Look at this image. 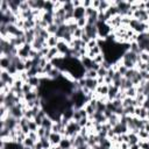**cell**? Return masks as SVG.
<instances>
[{
  "mask_svg": "<svg viewBox=\"0 0 149 149\" xmlns=\"http://www.w3.org/2000/svg\"><path fill=\"white\" fill-rule=\"evenodd\" d=\"M84 31H85V34H86L91 40H98V38H99L97 24H86L85 28H84Z\"/></svg>",
  "mask_w": 149,
  "mask_h": 149,
  "instance_id": "6da1fadb",
  "label": "cell"
},
{
  "mask_svg": "<svg viewBox=\"0 0 149 149\" xmlns=\"http://www.w3.org/2000/svg\"><path fill=\"white\" fill-rule=\"evenodd\" d=\"M134 116H137L139 119H141V120H144V119H147V116H148V109L147 108H144L143 106H137V107H135V115Z\"/></svg>",
  "mask_w": 149,
  "mask_h": 149,
  "instance_id": "7a4b0ae2",
  "label": "cell"
},
{
  "mask_svg": "<svg viewBox=\"0 0 149 149\" xmlns=\"http://www.w3.org/2000/svg\"><path fill=\"white\" fill-rule=\"evenodd\" d=\"M49 141H50V143H51V146H58L59 144V142L62 141V139H63V135L62 134H59V133H52L51 132V134L49 135Z\"/></svg>",
  "mask_w": 149,
  "mask_h": 149,
  "instance_id": "3957f363",
  "label": "cell"
},
{
  "mask_svg": "<svg viewBox=\"0 0 149 149\" xmlns=\"http://www.w3.org/2000/svg\"><path fill=\"white\" fill-rule=\"evenodd\" d=\"M12 64V58L7 56H0V70H7Z\"/></svg>",
  "mask_w": 149,
  "mask_h": 149,
  "instance_id": "277c9868",
  "label": "cell"
},
{
  "mask_svg": "<svg viewBox=\"0 0 149 149\" xmlns=\"http://www.w3.org/2000/svg\"><path fill=\"white\" fill-rule=\"evenodd\" d=\"M95 94H97V99L99 97H104V95H107L108 94V85L106 84H102V85H99L95 90Z\"/></svg>",
  "mask_w": 149,
  "mask_h": 149,
  "instance_id": "5b68a950",
  "label": "cell"
},
{
  "mask_svg": "<svg viewBox=\"0 0 149 149\" xmlns=\"http://www.w3.org/2000/svg\"><path fill=\"white\" fill-rule=\"evenodd\" d=\"M119 91H120L119 87H116V86H114V85H109V86H108V94H107L108 100H109V101L114 100V99L116 98V94H118Z\"/></svg>",
  "mask_w": 149,
  "mask_h": 149,
  "instance_id": "8992f818",
  "label": "cell"
},
{
  "mask_svg": "<svg viewBox=\"0 0 149 149\" xmlns=\"http://www.w3.org/2000/svg\"><path fill=\"white\" fill-rule=\"evenodd\" d=\"M81 17H86L85 16V8L83 6H79V7H76L74 10H73V19L74 20H79Z\"/></svg>",
  "mask_w": 149,
  "mask_h": 149,
  "instance_id": "52a82bcc",
  "label": "cell"
},
{
  "mask_svg": "<svg viewBox=\"0 0 149 149\" xmlns=\"http://www.w3.org/2000/svg\"><path fill=\"white\" fill-rule=\"evenodd\" d=\"M80 63H81L83 68H84L85 71H86V70H90V69L92 68V65H93V59H91V58L87 57V56H84V57L80 58Z\"/></svg>",
  "mask_w": 149,
  "mask_h": 149,
  "instance_id": "ba28073f",
  "label": "cell"
},
{
  "mask_svg": "<svg viewBox=\"0 0 149 149\" xmlns=\"http://www.w3.org/2000/svg\"><path fill=\"white\" fill-rule=\"evenodd\" d=\"M61 56L59 52H58V49L57 47H54V48H49V51H48V55H47V59L49 62H51L52 59H55L56 57Z\"/></svg>",
  "mask_w": 149,
  "mask_h": 149,
  "instance_id": "9c48e42d",
  "label": "cell"
},
{
  "mask_svg": "<svg viewBox=\"0 0 149 149\" xmlns=\"http://www.w3.org/2000/svg\"><path fill=\"white\" fill-rule=\"evenodd\" d=\"M58 146H59L61 149H72V142H71L70 137L63 136V139H62V141L59 142Z\"/></svg>",
  "mask_w": 149,
  "mask_h": 149,
  "instance_id": "30bf717a",
  "label": "cell"
},
{
  "mask_svg": "<svg viewBox=\"0 0 149 149\" xmlns=\"http://www.w3.org/2000/svg\"><path fill=\"white\" fill-rule=\"evenodd\" d=\"M85 79H86V78H85ZM85 86H86L90 91L95 92V90H97V87L99 86V84H98V80H97V79H86Z\"/></svg>",
  "mask_w": 149,
  "mask_h": 149,
  "instance_id": "8fae6325",
  "label": "cell"
},
{
  "mask_svg": "<svg viewBox=\"0 0 149 149\" xmlns=\"http://www.w3.org/2000/svg\"><path fill=\"white\" fill-rule=\"evenodd\" d=\"M112 3H113V1L101 0V1H100V6H99V8H98V12H99V13H105V12L112 6Z\"/></svg>",
  "mask_w": 149,
  "mask_h": 149,
  "instance_id": "7c38bea8",
  "label": "cell"
},
{
  "mask_svg": "<svg viewBox=\"0 0 149 149\" xmlns=\"http://www.w3.org/2000/svg\"><path fill=\"white\" fill-rule=\"evenodd\" d=\"M58 42H59V38L56 35H50L49 38L47 40V45L49 48H54V47H57Z\"/></svg>",
  "mask_w": 149,
  "mask_h": 149,
  "instance_id": "4fadbf2b",
  "label": "cell"
},
{
  "mask_svg": "<svg viewBox=\"0 0 149 149\" xmlns=\"http://www.w3.org/2000/svg\"><path fill=\"white\" fill-rule=\"evenodd\" d=\"M35 144H36V142H35L34 140H31L29 136H27V137L24 139L23 143H22L23 148H27V149H33V148L35 147Z\"/></svg>",
  "mask_w": 149,
  "mask_h": 149,
  "instance_id": "5bb4252c",
  "label": "cell"
},
{
  "mask_svg": "<svg viewBox=\"0 0 149 149\" xmlns=\"http://www.w3.org/2000/svg\"><path fill=\"white\" fill-rule=\"evenodd\" d=\"M84 77H85L86 79H97V78H98V72H97L95 70L90 69V70H86V71H85Z\"/></svg>",
  "mask_w": 149,
  "mask_h": 149,
  "instance_id": "9a60e30c",
  "label": "cell"
},
{
  "mask_svg": "<svg viewBox=\"0 0 149 149\" xmlns=\"http://www.w3.org/2000/svg\"><path fill=\"white\" fill-rule=\"evenodd\" d=\"M128 136H129V141H128L129 146H132V144H136V143L140 142V139H139V135H137V134L129 132V133H128Z\"/></svg>",
  "mask_w": 149,
  "mask_h": 149,
  "instance_id": "2e32d148",
  "label": "cell"
},
{
  "mask_svg": "<svg viewBox=\"0 0 149 149\" xmlns=\"http://www.w3.org/2000/svg\"><path fill=\"white\" fill-rule=\"evenodd\" d=\"M139 73V71L136 70V69H128L127 70V72H126V74L123 76L126 79H129V80H133L134 79V77L136 76Z\"/></svg>",
  "mask_w": 149,
  "mask_h": 149,
  "instance_id": "e0dca14e",
  "label": "cell"
},
{
  "mask_svg": "<svg viewBox=\"0 0 149 149\" xmlns=\"http://www.w3.org/2000/svg\"><path fill=\"white\" fill-rule=\"evenodd\" d=\"M52 123H54V121L47 115L45 118H43V121H42V126H41V127H43V128H45V129H51Z\"/></svg>",
  "mask_w": 149,
  "mask_h": 149,
  "instance_id": "ac0fdd59",
  "label": "cell"
},
{
  "mask_svg": "<svg viewBox=\"0 0 149 149\" xmlns=\"http://www.w3.org/2000/svg\"><path fill=\"white\" fill-rule=\"evenodd\" d=\"M137 135H139L140 141H148V139H149V133L147 130H144V128H141L139 130Z\"/></svg>",
  "mask_w": 149,
  "mask_h": 149,
  "instance_id": "d6986e66",
  "label": "cell"
},
{
  "mask_svg": "<svg viewBox=\"0 0 149 149\" xmlns=\"http://www.w3.org/2000/svg\"><path fill=\"white\" fill-rule=\"evenodd\" d=\"M43 12H49V13H54V1H44V6H43Z\"/></svg>",
  "mask_w": 149,
  "mask_h": 149,
  "instance_id": "ffe728a7",
  "label": "cell"
},
{
  "mask_svg": "<svg viewBox=\"0 0 149 149\" xmlns=\"http://www.w3.org/2000/svg\"><path fill=\"white\" fill-rule=\"evenodd\" d=\"M47 31L49 33V35H56L57 31H58V26L52 23V24H49L48 28H47Z\"/></svg>",
  "mask_w": 149,
  "mask_h": 149,
  "instance_id": "44dd1931",
  "label": "cell"
},
{
  "mask_svg": "<svg viewBox=\"0 0 149 149\" xmlns=\"http://www.w3.org/2000/svg\"><path fill=\"white\" fill-rule=\"evenodd\" d=\"M136 94H137V91H136V87H135V86H133V87L126 90V95L129 97V98H135Z\"/></svg>",
  "mask_w": 149,
  "mask_h": 149,
  "instance_id": "7402d4cb",
  "label": "cell"
},
{
  "mask_svg": "<svg viewBox=\"0 0 149 149\" xmlns=\"http://www.w3.org/2000/svg\"><path fill=\"white\" fill-rule=\"evenodd\" d=\"M139 57H140L141 62H144V63L149 62V52H147V51H141L139 54Z\"/></svg>",
  "mask_w": 149,
  "mask_h": 149,
  "instance_id": "603a6c76",
  "label": "cell"
},
{
  "mask_svg": "<svg viewBox=\"0 0 149 149\" xmlns=\"http://www.w3.org/2000/svg\"><path fill=\"white\" fill-rule=\"evenodd\" d=\"M104 62H105V56H104V54L97 55V56L93 58V63H97V64H99V65H101Z\"/></svg>",
  "mask_w": 149,
  "mask_h": 149,
  "instance_id": "cb8c5ba5",
  "label": "cell"
},
{
  "mask_svg": "<svg viewBox=\"0 0 149 149\" xmlns=\"http://www.w3.org/2000/svg\"><path fill=\"white\" fill-rule=\"evenodd\" d=\"M76 23H77V26H78V28H85V26L87 24V19L86 17H81V19H79V20H76Z\"/></svg>",
  "mask_w": 149,
  "mask_h": 149,
  "instance_id": "d4e9b609",
  "label": "cell"
},
{
  "mask_svg": "<svg viewBox=\"0 0 149 149\" xmlns=\"http://www.w3.org/2000/svg\"><path fill=\"white\" fill-rule=\"evenodd\" d=\"M28 127H29V130L30 132H37V129H38V126H37V123L34 120H29Z\"/></svg>",
  "mask_w": 149,
  "mask_h": 149,
  "instance_id": "484cf974",
  "label": "cell"
},
{
  "mask_svg": "<svg viewBox=\"0 0 149 149\" xmlns=\"http://www.w3.org/2000/svg\"><path fill=\"white\" fill-rule=\"evenodd\" d=\"M83 34H84V29H83V28H77V29L73 31L72 36H73V38H80V37L83 36Z\"/></svg>",
  "mask_w": 149,
  "mask_h": 149,
  "instance_id": "4316f807",
  "label": "cell"
},
{
  "mask_svg": "<svg viewBox=\"0 0 149 149\" xmlns=\"http://www.w3.org/2000/svg\"><path fill=\"white\" fill-rule=\"evenodd\" d=\"M107 71H108L107 69H105L104 66H100V68H99V70L97 71V72H98V77H101V78H105V77L107 76Z\"/></svg>",
  "mask_w": 149,
  "mask_h": 149,
  "instance_id": "83f0119b",
  "label": "cell"
},
{
  "mask_svg": "<svg viewBox=\"0 0 149 149\" xmlns=\"http://www.w3.org/2000/svg\"><path fill=\"white\" fill-rule=\"evenodd\" d=\"M37 135H38L40 139L47 137V129L43 128V127H38V129H37Z\"/></svg>",
  "mask_w": 149,
  "mask_h": 149,
  "instance_id": "f1b7e54d",
  "label": "cell"
},
{
  "mask_svg": "<svg viewBox=\"0 0 149 149\" xmlns=\"http://www.w3.org/2000/svg\"><path fill=\"white\" fill-rule=\"evenodd\" d=\"M98 45V40H90L88 42H87V44H86V48L90 50V49H93L94 47H97Z\"/></svg>",
  "mask_w": 149,
  "mask_h": 149,
  "instance_id": "f546056e",
  "label": "cell"
},
{
  "mask_svg": "<svg viewBox=\"0 0 149 149\" xmlns=\"http://www.w3.org/2000/svg\"><path fill=\"white\" fill-rule=\"evenodd\" d=\"M34 88L28 84V83H24L23 84V86H22V92L24 93V94H27V93H29V92H31Z\"/></svg>",
  "mask_w": 149,
  "mask_h": 149,
  "instance_id": "4dcf8cb0",
  "label": "cell"
},
{
  "mask_svg": "<svg viewBox=\"0 0 149 149\" xmlns=\"http://www.w3.org/2000/svg\"><path fill=\"white\" fill-rule=\"evenodd\" d=\"M81 118H83V116H81V114H80L79 109H74V113H73V118H72V120L78 122V121H79Z\"/></svg>",
  "mask_w": 149,
  "mask_h": 149,
  "instance_id": "1f68e13d",
  "label": "cell"
},
{
  "mask_svg": "<svg viewBox=\"0 0 149 149\" xmlns=\"http://www.w3.org/2000/svg\"><path fill=\"white\" fill-rule=\"evenodd\" d=\"M81 6H83L84 8L92 7V0H81Z\"/></svg>",
  "mask_w": 149,
  "mask_h": 149,
  "instance_id": "d6a6232c",
  "label": "cell"
},
{
  "mask_svg": "<svg viewBox=\"0 0 149 149\" xmlns=\"http://www.w3.org/2000/svg\"><path fill=\"white\" fill-rule=\"evenodd\" d=\"M127 70H128V69H127L125 65H122V63H121V65H120V66H119V69H118V71L121 73V76H125V74H126V72H127Z\"/></svg>",
  "mask_w": 149,
  "mask_h": 149,
  "instance_id": "836d02e7",
  "label": "cell"
},
{
  "mask_svg": "<svg viewBox=\"0 0 149 149\" xmlns=\"http://www.w3.org/2000/svg\"><path fill=\"white\" fill-rule=\"evenodd\" d=\"M87 121H88V118H81V119L78 121V123H79L80 127H85L86 123H87Z\"/></svg>",
  "mask_w": 149,
  "mask_h": 149,
  "instance_id": "e575fe53",
  "label": "cell"
},
{
  "mask_svg": "<svg viewBox=\"0 0 149 149\" xmlns=\"http://www.w3.org/2000/svg\"><path fill=\"white\" fill-rule=\"evenodd\" d=\"M100 1H101V0H92V7L98 10V8H99V6H100Z\"/></svg>",
  "mask_w": 149,
  "mask_h": 149,
  "instance_id": "d590c367",
  "label": "cell"
},
{
  "mask_svg": "<svg viewBox=\"0 0 149 149\" xmlns=\"http://www.w3.org/2000/svg\"><path fill=\"white\" fill-rule=\"evenodd\" d=\"M80 40H81V41H83L84 43H86V44H87V42H88V41H90L91 38H90V37H88V36H87V35L85 34V31H84V34H83V36L80 37Z\"/></svg>",
  "mask_w": 149,
  "mask_h": 149,
  "instance_id": "8d00e7d4",
  "label": "cell"
},
{
  "mask_svg": "<svg viewBox=\"0 0 149 149\" xmlns=\"http://www.w3.org/2000/svg\"><path fill=\"white\" fill-rule=\"evenodd\" d=\"M120 149H129V143H128V142H122V143H120Z\"/></svg>",
  "mask_w": 149,
  "mask_h": 149,
  "instance_id": "74e56055",
  "label": "cell"
},
{
  "mask_svg": "<svg viewBox=\"0 0 149 149\" xmlns=\"http://www.w3.org/2000/svg\"><path fill=\"white\" fill-rule=\"evenodd\" d=\"M72 5H73L74 8L76 7H79V6H81V0H73L72 1Z\"/></svg>",
  "mask_w": 149,
  "mask_h": 149,
  "instance_id": "f35d334b",
  "label": "cell"
},
{
  "mask_svg": "<svg viewBox=\"0 0 149 149\" xmlns=\"http://www.w3.org/2000/svg\"><path fill=\"white\" fill-rule=\"evenodd\" d=\"M129 149H141V148H140V144L136 143V144H132V146H129Z\"/></svg>",
  "mask_w": 149,
  "mask_h": 149,
  "instance_id": "ab89813d",
  "label": "cell"
},
{
  "mask_svg": "<svg viewBox=\"0 0 149 149\" xmlns=\"http://www.w3.org/2000/svg\"><path fill=\"white\" fill-rule=\"evenodd\" d=\"M76 149H88V144L86 143V144H83V146H80V147H78V148H76Z\"/></svg>",
  "mask_w": 149,
  "mask_h": 149,
  "instance_id": "60d3db41",
  "label": "cell"
},
{
  "mask_svg": "<svg viewBox=\"0 0 149 149\" xmlns=\"http://www.w3.org/2000/svg\"><path fill=\"white\" fill-rule=\"evenodd\" d=\"M147 119L149 120V111H148V116H147Z\"/></svg>",
  "mask_w": 149,
  "mask_h": 149,
  "instance_id": "b9f144b4",
  "label": "cell"
},
{
  "mask_svg": "<svg viewBox=\"0 0 149 149\" xmlns=\"http://www.w3.org/2000/svg\"><path fill=\"white\" fill-rule=\"evenodd\" d=\"M147 23H148V24H149V17H148V22H147Z\"/></svg>",
  "mask_w": 149,
  "mask_h": 149,
  "instance_id": "7bdbcfd3",
  "label": "cell"
},
{
  "mask_svg": "<svg viewBox=\"0 0 149 149\" xmlns=\"http://www.w3.org/2000/svg\"><path fill=\"white\" fill-rule=\"evenodd\" d=\"M88 149H94V148H91V147H88Z\"/></svg>",
  "mask_w": 149,
  "mask_h": 149,
  "instance_id": "ee69618b",
  "label": "cell"
},
{
  "mask_svg": "<svg viewBox=\"0 0 149 149\" xmlns=\"http://www.w3.org/2000/svg\"><path fill=\"white\" fill-rule=\"evenodd\" d=\"M119 149H120V148H119Z\"/></svg>",
  "mask_w": 149,
  "mask_h": 149,
  "instance_id": "f6af8a7d",
  "label": "cell"
}]
</instances>
